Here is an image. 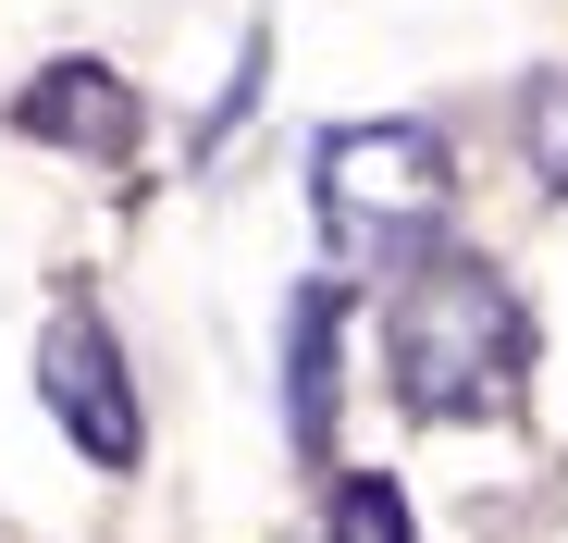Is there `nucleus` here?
<instances>
[{"instance_id": "nucleus-1", "label": "nucleus", "mask_w": 568, "mask_h": 543, "mask_svg": "<svg viewBox=\"0 0 568 543\" xmlns=\"http://www.w3.org/2000/svg\"><path fill=\"white\" fill-rule=\"evenodd\" d=\"M384 358H396V396L420 420H483V408L519 396L531 334H519V297L483 259H420L384 309Z\"/></svg>"}, {"instance_id": "nucleus-6", "label": "nucleus", "mask_w": 568, "mask_h": 543, "mask_svg": "<svg viewBox=\"0 0 568 543\" xmlns=\"http://www.w3.org/2000/svg\"><path fill=\"white\" fill-rule=\"evenodd\" d=\"M334 543H408V506H396V482H346V506H334Z\"/></svg>"}, {"instance_id": "nucleus-5", "label": "nucleus", "mask_w": 568, "mask_h": 543, "mask_svg": "<svg viewBox=\"0 0 568 543\" xmlns=\"http://www.w3.org/2000/svg\"><path fill=\"white\" fill-rule=\"evenodd\" d=\"M284 420H297L310 458L334 444V297L322 285L297 297V321H284Z\"/></svg>"}, {"instance_id": "nucleus-3", "label": "nucleus", "mask_w": 568, "mask_h": 543, "mask_svg": "<svg viewBox=\"0 0 568 543\" xmlns=\"http://www.w3.org/2000/svg\"><path fill=\"white\" fill-rule=\"evenodd\" d=\"M38 383H50V408H62V432L87 444L100 470H136V396H124V346L100 334V321H50V346H38Z\"/></svg>"}, {"instance_id": "nucleus-2", "label": "nucleus", "mask_w": 568, "mask_h": 543, "mask_svg": "<svg viewBox=\"0 0 568 543\" xmlns=\"http://www.w3.org/2000/svg\"><path fill=\"white\" fill-rule=\"evenodd\" d=\"M310 198H322V235L346 259H408L445 223L457 173H445V136L433 124H334L310 148Z\"/></svg>"}, {"instance_id": "nucleus-7", "label": "nucleus", "mask_w": 568, "mask_h": 543, "mask_svg": "<svg viewBox=\"0 0 568 543\" xmlns=\"http://www.w3.org/2000/svg\"><path fill=\"white\" fill-rule=\"evenodd\" d=\"M531 161H544V186H568V74L531 86Z\"/></svg>"}, {"instance_id": "nucleus-4", "label": "nucleus", "mask_w": 568, "mask_h": 543, "mask_svg": "<svg viewBox=\"0 0 568 543\" xmlns=\"http://www.w3.org/2000/svg\"><path fill=\"white\" fill-rule=\"evenodd\" d=\"M26 136H74V148H124L136 136V100L100 74V62H50V86H26Z\"/></svg>"}]
</instances>
